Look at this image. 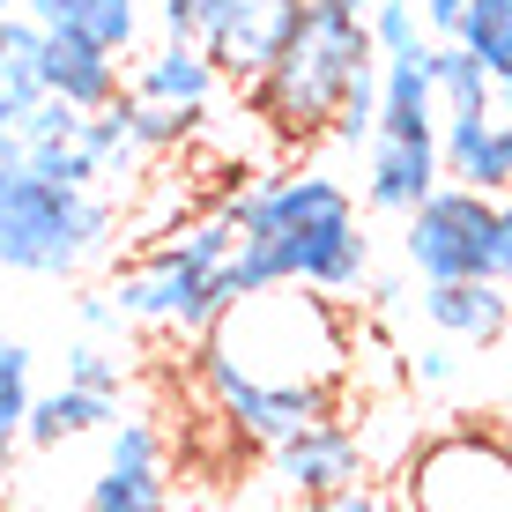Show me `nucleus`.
Returning <instances> with one entry per match:
<instances>
[{
    "mask_svg": "<svg viewBox=\"0 0 512 512\" xmlns=\"http://www.w3.org/2000/svg\"><path fill=\"white\" fill-rule=\"evenodd\" d=\"M349 357H357V334L342 320V297H320L305 282H268L193 334V379L208 394L223 386H334L342 394Z\"/></svg>",
    "mask_w": 512,
    "mask_h": 512,
    "instance_id": "nucleus-1",
    "label": "nucleus"
},
{
    "mask_svg": "<svg viewBox=\"0 0 512 512\" xmlns=\"http://www.w3.org/2000/svg\"><path fill=\"white\" fill-rule=\"evenodd\" d=\"M223 208H231L238 238L275 260V282H305L320 297H357L372 282V238L357 223L349 186L327 179V171L245 179Z\"/></svg>",
    "mask_w": 512,
    "mask_h": 512,
    "instance_id": "nucleus-2",
    "label": "nucleus"
},
{
    "mask_svg": "<svg viewBox=\"0 0 512 512\" xmlns=\"http://www.w3.org/2000/svg\"><path fill=\"white\" fill-rule=\"evenodd\" d=\"M364 8L372 0H305V23L290 30V45L268 60L260 82H245V119H260V134L275 149L320 141L334 127V104L349 97V82L379 60Z\"/></svg>",
    "mask_w": 512,
    "mask_h": 512,
    "instance_id": "nucleus-3",
    "label": "nucleus"
},
{
    "mask_svg": "<svg viewBox=\"0 0 512 512\" xmlns=\"http://www.w3.org/2000/svg\"><path fill=\"white\" fill-rule=\"evenodd\" d=\"M112 201L97 186H52L38 171H0V275H82L112 253Z\"/></svg>",
    "mask_w": 512,
    "mask_h": 512,
    "instance_id": "nucleus-4",
    "label": "nucleus"
},
{
    "mask_svg": "<svg viewBox=\"0 0 512 512\" xmlns=\"http://www.w3.org/2000/svg\"><path fill=\"white\" fill-rule=\"evenodd\" d=\"M401 253L423 282H498V290H512V193L438 186L409 216Z\"/></svg>",
    "mask_w": 512,
    "mask_h": 512,
    "instance_id": "nucleus-5",
    "label": "nucleus"
},
{
    "mask_svg": "<svg viewBox=\"0 0 512 512\" xmlns=\"http://www.w3.org/2000/svg\"><path fill=\"white\" fill-rule=\"evenodd\" d=\"M394 512H512V431L453 423L423 438L394 483Z\"/></svg>",
    "mask_w": 512,
    "mask_h": 512,
    "instance_id": "nucleus-6",
    "label": "nucleus"
},
{
    "mask_svg": "<svg viewBox=\"0 0 512 512\" xmlns=\"http://www.w3.org/2000/svg\"><path fill=\"white\" fill-rule=\"evenodd\" d=\"M305 23V0H201L193 15V45L208 52L223 82H260L268 60L290 45V30Z\"/></svg>",
    "mask_w": 512,
    "mask_h": 512,
    "instance_id": "nucleus-7",
    "label": "nucleus"
},
{
    "mask_svg": "<svg viewBox=\"0 0 512 512\" xmlns=\"http://www.w3.org/2000/svg\"><path fill=\"white\" fill-rule=\"evenodd\" d=\"M75 512H171V468H164V431L149 416H119L104 431V468L82 490Z\"/></svg>",
    "mask_w": 512,
    "mask_h": 512,
    "instance_id": "nucleus-8",
    "label": "nucleus"
},
{
    "mask_svg": "<svg viewBox=\"0 0 512 512\" xmlns=\"http://www.w3.org/2000/svg\"><path fill=\"white\" fill-rule=\"evenodd\" d=\"M201 297H208V275L193 268L171 238H156L149 253H134L112 282V305L119 320L134 327H179V334H201Z\"/></svg>",
    "mask_w": 512,
    "mask_h": 512,
    "instance_id": "nucleus-9",
    "label": "nucleus"
},
{
    "mask_svg": "<svg viewBox=\"0 0 512 512\" xmlns=\"http://www.w3.org/2000/svg\"><path fill=\"white\" fill-rule=\"evenodd\" d=\"M275 475L297 490V498H320V490H349V483H372V453H364V431L342 416L312 423V431L282 438V446L268 453Z\"/></svg>",
    "mask_w": 512,
    "mask_h": 512,
    "instance_id": "nucleus-10",
    "label": "nucleus"
},
{
    "mask_svg": "<svg viewBox=\"0 0 512 512\" xmlns=\"http://www.w3.org/2000/svg\"><path fill=\"white\" fill-rule=\"evenodd\" d=\"M438 186H446L438 134H372V164H364V201H372V208H386V216H416Z\"/></svg>",
    "mask_w": 512,
    "mask_h": 512,
    "instance_id": "nucleus-11",
    "label": "nucleus"
},
{
    "mask_svg": "<svg viewBox=\"0 0 512 512\" xmlns=\"http://www.w3.org/2000/svg\"><path fill=\"white\" fill-rule=\"evenodd\" d=\"M423 320L438 327V342L490 349L512 327V297L498 282H423Z\"/></svg>",
    "mask_w": 512,
    "mask_h": 512,
    "instance_id": "nucleus-12",
    "label": "nucleus"
},
{
    "mask_svg": "<svg viewBox=\"0 0 512 512\" xmlns=\"http://www.w3.org/2000/svg\"><path fill=\"white\" fill-rule=\"evenodd\" d=\"M438 164H446L453 186L512 193V141H505V119H490V112H475V119H438Z\"/></svg>",
    "mask_w": 512,
    "mask_h": 512,
    "instance_id": "nucleus-13",
    "label": "nucleus"
},
{
    "mask_svg": "<svg viewBox=\"0 0 512 512\" xmlns=\"http://www.w3.org/2000/svg\"><path fill=\"white\" fill-rule=\"evenodd\" d=\"M45 97H60L67 112H104L127 97L119 82V52H97L82 38H52L45 30Z\"/></svg>",
    "mask_w": 512,
    "mask_h": 512,
    "instance_id": "nucleus-14",
    "label": "nucleus"
},
{
    "mask_svg": "<svg viewBox=\"0 0 512 512\" xmlns=\"http://www.w3.org/2000/svg\"><path fill=\"white\" fill-rule=\"evenodd\" d=\"M23 15L52 38H82L119 60L141 45V0H23Z\"/></svg>",
    "mask_w": 512,
    "mask_h": 512,
    "instance_id": "nucleus-15",
    "label": "nucleus"
},
{
    "mask_svg": "<svg viewBox=\"0 0 512 512\" xmlns=\"http://www.w3.org/2000/svg\"><path fill=\"white\" fill-rule=\"evenodd\" d=\"M119 423V401L112 394H82V386H45V394H30V416H23V446H75V438H104Z\"/></svg>",
    "mask_w": 512,
    "mask_h": 512,
    "instance_id": "nucleus-16",
    "label": "nucleus"
},
{
    "mask_svg": "<svg viewBox=\"0 0 512 512\" xmlns=\"http://www.w3.org/2000/svg\"><path fill=\"white\" fill-rule=\"evenodd\" d=\"M127 90L134 97H156V104H179V112H208V97L223 90V75L208 67V52L193 45V38H164L149 60L134 67Z\"/></svg>",
    "mask_w": 512,
    "mask_h": 512,
    "instance_id": "nucleus-17",
    "label": "nucleus"
},
{
    "mask_svg": "<svg viewBox=\"0 0 512 512\" xmlns=\"http://www.w3.org/2000/svg\"><path fill=\"white\" fill-rule=\"evenodd\" d=\"M379 134H438L431 52L423 60H379Z\"/></svg>",
    "mask_w": 512,
    "mask_h": 512,
    "instance_id": "nucleus-18",
    "label": "nucleus"
},
{
    "mask_svg": "<svg viewBox=\"0 0 512 512\" xmlns=\"http://www.w3.org/2000/svg\"><path fill=\"white\" fill-rule=\"evenodd\" d=\"M0 97H45V30L23 8L0 15Z\"/></svg>",
    "mask_w": 512,
    "mask_h": 512,
    "instance_id": "nucleus-19",
    "label": "nucleus"
},
{
    "mask_svg": "<svg viewBox=\"0 0 512 512\" xmlns=\"http://www.w3.org/2000/svg\"><path fill=\"white\" fill-rule=\"evenodd\" d=\"M431 90H438V119H475L490 112V75L468 60L461 45H431Z\"/></svg>",
    "mask_w": 512,
    "mask_h": 512,
    "instance_id": "nucleus-20",
    "label": "nucleus"
},
{
    "mask_svg": "<svg viewBox=\"0 0 512 512\" xmlns=\"http://www.w3.org/2000/svg\"><path fill=\"white\" fill-rule=\"evenodd\" d=\"M453 45H461L483 75H505L512 67V0H468L461 23H453Z\"/></svg>",
    "mask_w": 512,
    "mask_h": 512,
    "instance_id": "nucleus-21",
    "label": "nucleus"
},
{
    "mask_svg": "<svg viewBox=\"0 0 512 512\" xmlns=\"http://www.w3.org/2000/svg\"><path fill=\"white\" fill-rule=\"evenodd\" d=\"M119 119H127V134H134V149L141 156H171V149H186L193 127H201V112H179V104H156V97H119Z\"/></svg>",
    "mask_w": 512,
    "mask_h": 512,
    "instance_id": "nucleus-22",
    "label": "nucleus"
},
{
    "mask_svg": "<svg viewBox=\"0 0 512 512\" xmlns=\"http://www.w3.org/2000/svg\"><path fill=\"white\" fill-rule=\"evenodd\" d=\"M30 349L23 342H0V475L15 468V453H23V416H30Z\"/></svg>",
    "mask_w": 512,
    "mask_h": 512,
    "instance_id": "nucleus-23",
    "label": "nucleus"
},
{
    "mask_svg": "<svg viewBox=\"0 0 512 512\" xmlns=\"http://www.w3.org/2000/svg\"><path fill=\"white\" fill-rule=\"evenodd\" d=\"M75 149H82V164H90L97 179H112V171H127L134 156H141L134 134H127V119H119V104H104V112H82Z\"/></svg>",
    "mask_w": 512,
    "mask_h": 512,
    "instance_id": "nucleus-24",
    "label": "nucleus"
},
{
    "mask_svg": "<svg viewBox=\"0 0 512 512\" xmlns=\"http://www.w3.org/2000/svg\"><path fill=\"white\" fill-rule=\"evenodd\" d=\"M364 30H372V52H379V60H423V52H431L423 15L409 8V0H372V8H364Z\"/></svg>",
    "mask_w": 512,
    "mask_h": 512,
    "instance_id": "nucleus-25",
    "label": "nucleus"
},
{
    "mask_svg": "<svg viewBox=\"0 0 512 512\" xmlns=\"http://www.w3.org/2000/svg\"><path fill=\"white\" fill-rule=\"evenodd\" d=\"M60 379L82 386V394H112V401H119V386H127V357H119L112 342L75 334V342H67V357H60Z\"/></svg>",
    "mask_w": 512,
    "mask_h": 512,
    "instance_id": "nucleus-26",
    "label": "nucleus"
},
{
    "mask_svg": "<svg viewBox=\"0 0 512 512\" xmlns=\"http://www.w3.org/2000/svg\"><path fill=\"white\" fill-rule=\"evenodd\" d=\"M372 134H379V60L364 67L357 82H349V97H342V104H334V127H327V141L372 149Z\"/></svg>",
    "mask_w": 512,
    "mask_h": 512,
    "instance_id": "nucleus-27",
    "label": "nucleus"
},
{
    "mask_svg": "<svg viewBox=\"0 0 512 512\" xmlns=\"http://www.w3.org/2000/svg\"><path fill=\"white\" fill-rule=\"evenodd\" d=\"M23 171H38V179H52V186H97V171L82 164L75 134H67V141H38V149L23 156Z\"/></svg>",
    "mask_w": 512,
    "mask_h": 512,
    "instance_id": "nucleus-28",
    "label": "nucleus"
},
{
    "mask_svg": "<svg viewBox=\"0 0 512 512\" xmlns=\"http://www.w3.org/2000/svg\"><path fill=\"white\" fill-rule=\"evenodd\" d=\"M75 320H82V334H90V342H119V305H112V290H82L75 297Z\"/></svg>",
    "mask_w": 512,
    "mask_h": 512,
    "instance_id": "nucleus-29",
    "label": "nucleus"
},
{
    "mask_svg": "<svg viewBox=\"0 0 512 512\" xmlns=\"http://www.w3.org/2000/svg\"><path fill=\"white\" fill-rule=\"evenodd\" d=\"M297 512H386V498L372 483H349V490H320V498H297Z\"/></svg>",
    "mask_w": 512,
    "mask_h": 512,
    "instance_id": "nucleus-30",
    "label": "nucleus"
},
{
    "mask_svg": "<svg viewBox=\"0 0 512 512\" xmlns=\"http://www.w3.org/2000/svg\"><path fill=\"white\" fill-rule=\"evenodd\" d=\"M23 112H30V97H0V171H15L30 156V141H23Z\"/></svg>",
    "mask_w": 512,
    "mask_h": 512,
    "instance_id": "nucleus-31",
    "label": "nucleus"
},
{
    "mask_svg": "<svg viewBox=\"0 0 512 512\" xmlns=\"http://www.w3.org/2000/svg\"><path fill=\"white\" fill-rule=\"evenodd\" d=\"M193 15H201V0H156V23H164V38H193Z\"/></svg>",
    "mask_w": 512,
    "mask_h": 512,
    "instance_id": "nucleus-32",
    "label": "nucleus"
},
{
    "mask_svg": "<svg viewBox=\"0 0 512 512\" xmlns=\"http://www.w3.org/2000/svg\"><path fill=\"white\" fill-rule=\"evenodd\" d=\"M453 379V349L438 342V349H416V386H446Z\"/></svg>",
    "mask_w": 512,
    "mask_h": 512,
    "instance_id": "nucleus-33",
    "label": "nucleus"
},
{
    "mask_svg": "<svg viewBox=\"0 0 512 512\" xmlns=\"http://www.w3.org/2000/svg\"><path fill=\"white\" fill-rule=\"evenodd\" d=\"M409 8H416L431 30H446V38H453V23H461V8H468V0H409Z\"/></svg>",
    "mask_w": 512,
    "mask_h": 512,
    "instance_id": "nucleus-34",
    "label": "nucleus"
},
{
    "mask_svg": "<svg viewBox=\"0 0 512 512\" xmlns=\"http://www.w3.org/2000/svg\"><path fill=\"white\" fill-rule=\"evenodd\" d=\"M490 119H505V127H512V67H505V75H490Z\"/></svg>",
    "mask_w": 512,
    "mask_h": 512,
    "instance_id": "nucleus-35",
    "label": "nucleus"
},
{
    "mask_svg": "<svg viewBox=\"0 0 512 512\" xmlns=\"http://www.w3.org/2000/svg\"><path fill=\"white\" fill-rule=\"evenodd\" d=\"M15 8H23V0H0V15H15Z\"/></svg>",
    "mask_w": 512,
    "mask_h": 512,
    "instance_id": "nucleus-36",
    "label": "nucleus"
}]
</instances>
